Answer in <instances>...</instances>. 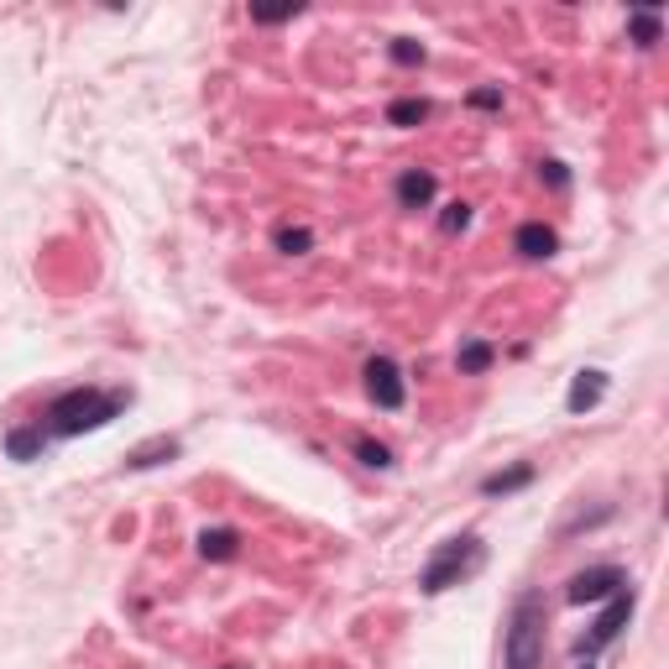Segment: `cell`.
<instances>
[{"mask_svg":"<svg viewBox=\"0 0 669 669\" xmlns=\"http://www.w3.org/2000/svg\"><path fill=\"white\" fill-rule=\"evenodd\" d=\"M236 549H241V534H236V529H205V534H199V555H205V560H236Z\"/></svg>","mask_w":669,"mask_h":669,"instance_id":"4fadbf2b","label":"cell"},{"mask_svg":"<svg viewBox=\"0 0 669 669\" xmlns=\"http://www.w3.org/2000/svg\"><path fill=\"white\" fill-rule=\"evenodd\" d=\"M581 669H596V659H581Z\"/></svg>","mask_w":669,"mask_h":669,"instance_id":"603a6c76","label":"cell"},{"mask_svg":"<svg viewBox=\"0 0 669 669\" xmlns=\"http://www.w3.org/2000/svg\"><path fill=\"white\" fill-rule=\"evenodd\" d=\"M538 476L534 460H518V466H508V471H492V476H482V497H508V492H518V486H529Z\"/></svg>","mask_w":669,"mask_h":669,"instance_id":"8fae6325","label":"cell"},{"mask_svg":"<svg viewBox=\"0 0 669 669\" xmlns=\"http://www.w3.org/2000/svg\"><path fill=\"white\" fill-rule=\"evenodd\" d=\"M272 241H277V251H283V257H303V251L314 246V236H309L303 225H277V236H272Z\"/></svg>","mask_w":669,"mask_h":669,"instance_id":"ac0fdd59","label":"cell"},{"mask_svg":"<svg viewBox=\"0 0 669 669\" xmlns=\"http://www.w3.org/2000/svg\"><path fill=\"white\" fill-rule=\"evenodd\" d=\"M503 669H544V596L523 591L512 602L508 639H503Z\"/></svg>","mask_w":669,"mask_h":669,"instance_id":"3957f363","label":"cell"},{"mask_svg":"<svg viewBox=\"0 0 669 669\" xmlns=\"http://www.w3.org/2000/svg\"><path fill=\"white\" fill-rule=\"evenodd\" d=\"M628 570L622 565H591L581 575H570V586H565V602H575V607H591V602H612L617 591H628Z\"/></svg>","mask_w":669,"mask_h":669,"instance_id":"5b68a950","label":"cell"},{"mask_svg":"<svg viewBox=\"0 0 669 669\" xmlns=\"http://www.w3.org/2000/svg\"><path fill=\"white\" fill-rule=\"evenodd\" d=\"M393 63H402V69H413V63H424V42H413V37H393Z\"/></svg>","mask_w":669,"mask_h":669,"instance_id":"ffe728a7","label":"cell"},{"mask_svg":"<svg viewBox=\"0 0 669 669\" xmlns=\"http://www.w3.org/2000/svg\"><path fill=\"white\" fill-rule=\"evenodd\" d=\"M471 106H476V110H503V89H497V84H482V89H471Z\"/></svg>","mask_w":669,"mask_h":669,"instance_id":"7402d4cb","label":"cell"},{"mask_svg":"<svg viewBox=\"0 0 669 669\" xmlns=\"http://www.w3.org/2000/svg\"><path fill=\"white\" fill-rule=\"evenodd\" d=\"M361 376H367V398H372L382 413H398L402 402H408V382H402V367L393 356H372Z\"/></svg>","mask_w":669,"mask_h":669,"instance_id":"8992f818","label":"cell"},{"mask_svg":"<svg viewBox=\"0 0 669 669\" xmlns=\"http://www.w3.org/2000/svg\"><path fill=\"white\" fill-rule=\"evenodd\" d=\"M429 100L424 95H402V100H393V106H387V126H402V132H408V126H419V121H429Z\"/></svg>","mask_w":669,"mask_h":669,"instance_id":"9a60e30c","label":"cell"},{"mask_svg":"<svg viewBox=\"0 0 669 669\" xmlns=\"http://www.w3.org/2000/svg\"><path fill=\"white\" fill-rule=\"evenodd\" d=\"M492 361H497V350L486 346V340H466V346L456 350L460 376H486V372H492Z\"/></svg>","mask_w":669,"mask_h":669,"instance_id":"5bb4252c","label":"cell"},{"mask_svg":"<svg viewBox=\"0 0 669 669\" xmlns=\"http://www.w3.org/2000/svg\"><path fill=\"white\" fill-rule=\"evenodd\" d=\"M538 178L549 188H570V168L565 162H538Z\"/></svg>","mask_w":669,"mask_h":669,"instance_id":"44dd1931","label":"cell"},{"mask_svg":"<svg viewBox=\"0 0 669 669\" xmlns=\"http://www.w3.org/2000/svg\"><path fill=\"white\" fill-rule=\"evenodd\" d=\"M512 251H518L523 262H549V257L560 251V236H555V225H544V220H523V225L512 231Z\"/></svg>","mask_w":669,"mask_h":669,"instance_id":"52a82bcc","label":"cell"},{"mask_svg":"<svg viewBox=\"0 0 669 669\" xmlns=\"http://www.w3.org/2000/svg\"><path fill=\"white\" fill-rule=\"evenodd\" d=\"M48 445H53V434L42 429V419H37V424H22V429H5V456L11 460H37Z\"/></svg>","mask_w":669,"mask_h":669,"instance_id":"ba28073f","label":"cell"},{"mask_svg":"<svg viewBox=\"0 0 669 669\" xmlns=\"http://www.w3.org/2000/svg\"><path fill=\"white\" fill-rule=\"evenodd\" d=\"M633 607H639V591H633V586L617 591L612 602L602 607V617H596V622L586 628V639L575 643V659H596L602 648H612V643L622 639V628L633 622Z\"/></svg>","mask_w":669,"mask_h":669,"instance_id":"277c9868","label":"cell"},{"mask_svg":"<svg viewBox=\"0 0 669 669\" xmlns=\"http://www.w3.org/2000/svg\"><path fill=\"white\" fill-rule=\"evenodd\" d=\"M466 225H471V205H466V199H450V205L439 210V231H445V236H460Z\"/></svg>","mask_w":669,"mask_h":669,"instance_id":"d6986e66","label":"cell"},{"mask_svg":"<svg viewBox=\"0 0 669 669\" xmlns=\"http://www.w3.org/2000/svg\"><path fill=\"white\" fill-rule=\"evenodd\" d=\"M607 398V372H575V382H570V393H565V408L570 413H586V408H596V402Z\"/></svg>","mask_w":669,"mask_h":669,"instance_id":"9c48e42d","label":"cell"},{"mask_svg":"<svg viewBox=\"0 0 669 669\" xmlns=\"http://www.w3.org/2000/svg\"><path fill=\"white\" fill-rule=\"evenodd\" d=\"M628 32H633L639 48H654V42L665 37V22H659V11H633V16H628Z\"/></svg>","mask_w":669,"mask_h":669,"instance_id":"e0dca14e","label":"cell"},{"mask_svg":"<svg viewBox=\"0 0 669 669\" xmlns=\"http://www.w3.org/2000/svg\"><path fill=\"white\" fill-rule=\"evenodd\" d=\"M434 173L429 168H402L398 173V205L402 210H424L429 199H434Z\"/></svg>","mask_w":669,"mask_h":669,"instance_id":"30bf717a","label":"cell"},{"mask_svg":"<svg viewBox=\"0 0 669 669\" xmlns=\"http://www.w3.org/2000/svg\"><path fill=\"white\" fill-rule=\"evenodd\" d=\"M178 450H184L178 439H168V434H158V439H147V445H136L132 456H126V466H132V471H152V466H162V460H173V456H178Z\"/></svg>","mask_w":669,"mask_h":669,"instance_id":"7c38bea8","label":"cell"},{"mask_svg":"<svg viewBox=\"0 0 669 669\" xmlns=\"http://www.w3.org/2000/svg\"><path fill=\"white\" fill-rule=\"evenodd\" d=\"M132 408V387H69L48 402L42 413V429L53 439H74V434H95L106 429L110 419H121Z\"/></svg>","mask_w":669,"mask_h":669,"instance_id":"6da1fadb","label":"cell"},{"mask_svg":"<svg viewBox=\"0 0 669 669\" xmlns=\"http://www.w3.org/2000/svg\"><path fill=\"white\" fill-rule=\"evenodd\" d=\"M486 560V544L476 534H456L445 538V544H434V555L424 560V570H419V591L424 596H439V591L460 586L466 575H476Z\"/></svg>","mask_w":669,"mask_h":669,"instance_id":"7a4b0ae2","label":"cell"},{"mask_svg":"<svg viewBox=\"0 0 669 669\" xmlns=\"http://www.w3.org/2000/svg\"><path fill=\"white\" fill-rule=\"evenodd\" d=\"M356 460L367 466V471H393L398 466V456H393V445H382V439H356Z\"/></svg>","mask_w":669,"mask_h":669,"instance_id":"2e32d148","label":"cell"}]
</instances>
